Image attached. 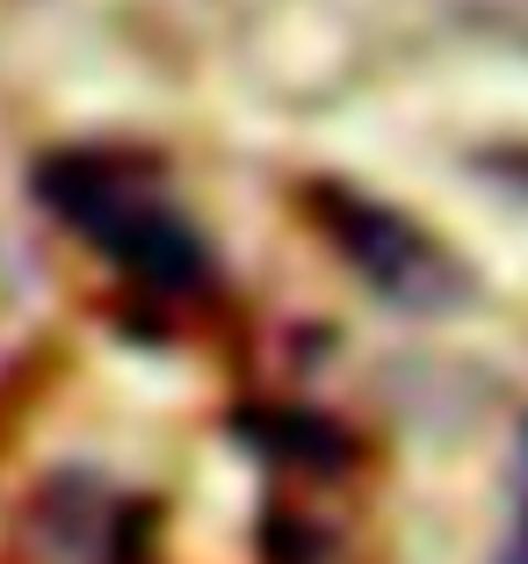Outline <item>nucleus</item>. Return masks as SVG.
I'll use <instances>...</instances> for the list:
<instances>
[{
	"label": "nucleus",
	"mask_w": 528,
	"mask_h": 564,
	"mask_svg": "<svg viewBox=\"0 0 528 564\" xmlns=\"http://www.w3.org/2000/svg\"><path fill=\"white\" fill-rule=\"evenodd\" d=\"M341 232H347L355 268L377 282L384 297H398V304H442V297H456V290H463L456 268H449L442 253L413 232V225H398L391 210H377V203H369V210H363V203H347Z\"/></svg>",
	"instance_id": "f03ea898"
},
{
	"label": "nucleus",
	"mask_w": 528,
	"mask_h": 564,
	"mask_svg": "<svg viewBox=\"0 0 528 564\" xmlns=\"http://www.w3.org/2000/svg\"><path fill=\"white\" fill-rule=\"evenodd\" d=\"M521 507H528V442H521Z\"/></svg>",
	"instance_id": "7ed1b4c3"
},
{
	"label": "nucleus",
	"mask_w": 528,
	"mask_h": 564,
	"mask_svg": "<svg viewBox=\"0 0 528 564\" xmlns=\"http://www.w3.org/2000/svg\"><path fill=\"white\" fill-rule=\"evenodd\" d=\"M58 210H66L73 225H87L101 247H116V261L146 268V275H160V282H196L203 275V247L182 232V217L160 210L146 188L116 182L101 160H80V166L58 174Z\"/></svg>",
	"instance_id": "f257e3e1"
},
{
	"label": "nucleus",
	"mask_w": 528,
	"mask_h": 564,
	"mask_svg": "<svg viewBox=\"0 0 528 564\" xmlns=\"http://www.w3.org/2000/svg\"><path fill=\"white\" fill-rule=\"evenodd\" d=\"M521 15H528V0H521Z\"/></svg>",
	"instance_id": "20e7f679"
}]
</instances>
